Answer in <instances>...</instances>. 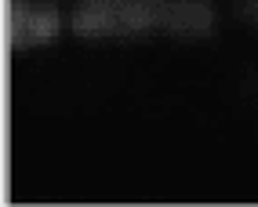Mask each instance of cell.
I'll list each match as a JSON object with an SVG mask.
<instances>
[{"instance_id":"obj_1","label":"cell","mask_w":258,"mask_h":207,"mask_svg":"<svg viewBox=\"0 0 258 207\" xmlns=\"http://www.w3.org/2000/svg\"><path fill=\"white\" fill-rule=\"evenodd\" d=\"M73 29L80 37H127L146 29L200 37L211 29V8L204 0H95L77 11Z\"/></svg>"},{"instance_id":"obj_2","label":"cell","mask_w":258,"mask_h":207,"mask_svg":"<svg viewBox=\"0 0 258 207\" xmlns=\"http://www.w3.org/2000/svg\"><path fill=\"white\" fill-rule=\"evenodd\" d=\"M11 44L26 47V44H44L58 33V15L47 8H33L26 0H15L11 4Z\"/></svg>"},{"instance_id":"obj_3","label":"cell","mask_w":258,"mask_h":207,"mask_svg":"<svg viewBox=\"0 0 258 207\" xmlns=\"http://www.w3.org/2000/svg\"><path fill=\"white\" fill-rule=\"evenodd\" d=\"M247 8H251V15H258V0H247Z\"/></svg>"}]
</instances>
